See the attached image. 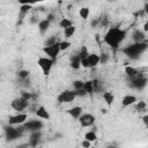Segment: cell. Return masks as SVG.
I'll return each instance as SVG.
<instances>
[{
	"label": "cell",
	"mask_w": 148,
	"mask_h": 148,
	"mask_svg": "<svg viewBox=\"0 0 148 148\" xmlns=\"http://www.w3.org/2000/svg\"><path fill=\"white\" fill-rule=\"evenodd\" d=\"M31 6H32V5H21V7H20V9H18V15H20L21 18L24 17L25 15H28V13H29L30 9H31Z\"/></svg>",
	"instance_id": "obj_21"
},
{
	"label": "cell",
	"mask_w": 148,
	"mask_h": 148,
	"mask_svg": "<svg viewBox=\"0 0 148 148\" xmlns=\"http://www.w3.org/2000/svg\"><path fill=\"white\" fill-rule=\"evenodd\" d=\"M142 30H143L145 32H148V21H146V22L143 23V27H142Z\"/></svg>",
	"instance_id": "obj_42"
},
{
	"label": "cell",
	"mask_w": 148,
	"mask_h": 148,
	"mask_svg": "<svg viewBox=\"0 0 148 148\" xmlns=\"http://www.w3.org/2000/svg\"><path fill=\"white\" fill-rule=\"evenodd\" d=\"M83 89L88 92V95H91L95 89H94V83H92V80H89V81H86L84 84H83Z\"/></svg>",
	"instance_id": "obj_23"
},
{
	"label": "cell",
	"mask_w": 148,
	"mask_h": 148,
	"mask_svg": "<svg viewBox=\"0 0 148 148\" xmlns=\"http://www.w3.org/2000/svg\"><path fill=\"white\" fill-rule=\"evenodd\" d=\"M108 1H116V0H108Z\"/></svg>",
	"instance_id": "obj_45"
},
{
	"label": "cell",
	"mask_w": 148,
	"mask_h": 148,
	"mask_svg": "<svg viewBox=\"0 0 148 148\" xmlns=\"http://www.w3.org/2000/svg\"><path fill=\"white\" fill-rule=\"evenodd\" d=\"M28 119V114L23 112H18L14 116H10L8 118V123L10 125H23Z\"/></svg>",
	"instance_id": "obj_10"
},
{
	"label": "cell",
	"mask_w": 148,
	"mask_h": 148,
	"mask_svg": "<svg viewBox=\"0 0 148 148\" xmlns=\"http://www.w3.org/2000/svg\"><path fill=\"white\" fill-rule=\"evenodd\" d=\"M109 54L108 53H102L101 56H99V62L102 64V65H104V64H106L108 62V60H109Z\"/></svg>",
	"instance_id": "obj_35"
},
{
	"label": "cell",
	"mask_w": 148,
	"mask_h": 148,
	"mask_svg": "<svg viewBox=\"0 0 148 148\" xmlns=\"http://www.w3.org/2000/svg\"><path fill=\"white\" fill-rule=\"evenodd\" d=\"M75 31H76V28H75L74 24L71 25V27H68V28H66V29H64V36H65V38H71L75 34Z\"/></svg>",
	"instance_id": "obj_22"
},
{
	"label": "cell",
	"mask_w": 148,
	"mask_h": 148,
	"mask_svg": "<svg viewBox=\"0 0 148 148\" xmlns=\"http://www.w3.org/2000/svg\"><path fill=\"white\" fill-rule=\"evenodd\" d=\"M147 86V77L143 75H135L133 77H130V87L135 90H142Z\"/></svg>",
	"instance_id": "obj_4"
},
{
	"label": "cell",
	"mask_w": 148,
	"mask_h": 148,
	"mask_svg": "<svg viewBox=\"0 0 148 148\" xmlns=\"http://www.w3.org/2000/svg\"><path fill=\"white\" fill-rule=\"evenodd\" d=\"M58 42V38H57V36H50L45 42H44V46H50V45H53V44H56Z\"/></svg>",
	"instance_id": "obj_29"
},
{
	"label": "cell",
	"mask_w": 148,
	"mask_h": 148,
	"mask_svg": "<svg viewBox=\"0 0 148 148\" xmlns=\"http://www.w3.org/2000/svg\"><path fill=\"white\" fill-rule=\"evenodd\" d=\"M75 94H76V97H86L88 95V92L82 88V89H79V90H74Z\"/></svg>",
	"instance_id": "obj_36"
},
{
	"label": "cell",
	"mask_w": 148,
	"mask_h": 148,
	"mask_svg": "<svg viewBox=\"0 0 148 148\" xmlns=\"http://www.w3.org/2000/svg\"><path fill=\"white\" fill-rule=\"evenodd\" d=\"M102 97H103V99H104V102L110 106V105H112L113 104V102H114V95L111 92V91H104L103 92V95H102Z\"/></svg>",
	"instance_id": "obj_19"
},
{
	"label": "cell",
	"mask_w": 148,
	"mask_h": 148,
	"mask_svg": "<svg viewBox=\"0 0 148 148\" xmlns=\"http://www.w3.org/2000/svg\"><path fill=\"white\" fill-rule=\"evenodd\" d=\"M60 51H61V50H60L59 42H57V43L53 44V45L44 46V47H43V52H44L47 57H50L51 59H53V60L57 59V57L59 56V52H60Z\"/></svg>",
	"instance_id": "obj_8"
},
{
	"label": "cell",
	"mask_w": 148,
	"mask_h": 148,
	"mask_svg": "<svg viewBox=\"0 0 148 148\" xmlns=\"http://www.w3.org/2000/svg\"><path fill=\"white\" fill-rule=\"evenodd\" d=\"M147 49H148V44L146 42H140V43L130 44V45L123 47L120 51L130 59H138Z\"/></svg>",
	"instance_id": "obj_2"
},
{
	"label": "cell",
	"mask_w": 148,
	"mask_h": 148,
	"mask_svg": "<svg viewBox=\"0 0 148 148\" xmlns=\"http://www.w3.org/2000/svg\"><path fill=\"white\" fill-rule=\"evenodd\" d=\"M90 145H91V142H90L89 140H87V139H84V140L82 141V143H81L82 147H90Z\"/></svg>",
	"instance_id": "obj_40"
},
{
	"label": "cell",
	"mask_w": 148,
	"mask_h": 148,
	"mask_svg": "<svg viewBox=\"0 0 148 148\" xmlns=\"http://www.w3.org/2000/svg\"><path fill=\"white\" fill-rule=\"evenodd\" d=\"M126 34H127L126 30L114 27V28H110L106 31V34L104 35V38L103 39H104V43L106 45H109L110 47H112V49L116 50V49L119 47V45L126 38Z\"/></svg>",
	"instance_id": "obj_1"
},
{
	"label": "cell",
	"mask_w": 148,
	"mask_h": 148,
	"mask_svg": "<svg viewBox=\"0 0 148 148\" xmlns=\"http://www.w3.org/2000/svg\"><path fill=\"white\" fill-rule=\"evenodd\" d=\"M21 97H23L27 101H30L32 98V94L31 92H28V91H22L21 92Z\"/></svg>",
	"instance_id": "obj_37"
},
{
	"label": "cell",
	"mask_w": 148,
	"mask_h": 148,
	"mask_svg": "<svg viewBox=\"0 0 148 148\" xmlns=\"http://www.w3.org/2000/svg\"><path fill=\"white\" fill-rule=\"evenodd\" d=\"M75 98H76V94L74 90H71V89H66V90L61 91L57 97L59 103H71Z\"/></svg>",
	"instance_id": "obj_7"
},
{
	"label": "cell",
	"mask_w": 148,
	"mask_h": 148,
	"mask_svg": "<svg viewBox=\"0 0 148 148\" xmlns=\"http://www.w3.org/2000/svg\"><path fill=\"white\" fill-rule=\"evenodd\" d=\"M10 106H12V109H14L15 111L21 112V111L25 110V109L29 106V101L24 99L23 97H17V98H14V99L10 102Z\"/></svg>",
	"instance_id": "obj_9"
},
{
	"label": "cell",
	"mask_w": 148,
	"mask_h": 148,
	"mask_svg": "<svg viewBox=\"0 0 148 148\" xmlns=\"http://www.w3.org/2000/svg\"><path fill=\"white\" fill-rule=\"evenodd\" d=\"M89 14H90V10H89L88 7H82V8L79 10V15H80V17L83 18V20H87V18L89 17Z\"/></svg>",
	"instance_id": "obj_26"
},
{
	"label": "cell",
	"mask_w": 148,
	"mask_h": 148,
	"mask_svg": "<svg viewBox=\"0 0 148 148\" xmlns=\"http://www.w3.org/2000/svg\"><path fill=\"white\" fill-rule=\"evenodd\" d=\"M142 123L146 125V127L148 126V114H145V116L142 117Z\"/></svg>",
	"instance_id": "obj_41"
},
{
	"label": "cell",
	"mask_w": 148,
	"mask_h": 148,
	"mask_svg": "<svg viewBox=\"0 0 148 148\" xmlns=\"http://www.w3.org/2000/svg\"><path fill=\"white\" fill-rule=\"evenodd\" d=\"M92 83H94V89H95V91L99 90V82H98V80H97V79H94V80H92Z\"/></svg>",
	"instance_id": "obj_39"
},
{
	"label": "cell",
	"mask_w": 148,
	"mask_h": 148,
	"mask_svg": "<svg viewBox=\"0 0 148 148\" xmlns=\"http://www.w3.org/2000/svg\"><path fill=\"white\" fill-rule=\"evenodd\" d=\"M50 24H51V21L49 18H44V20H40L38 22V30L40 34H45L47 31V29L50 28Z\"/></svg>",
	"instance_id": "obj_16"
},
{
	"label": "cell",
	"mask_w": 148,
	"mask_h": 148,
	"mask_svg": "<svg viewBox=\"0 0 148 148\" xmlns=\"http://www.w3.org/2000/svg\"><path fill=\"white\" fill-rule=\"evenodd\" d=\"M77 120L82 127H89L95 124V116H92L91 113H82Z\"/></svg>",
	"instance_id": "obj_11"
},
{
	"label": "cell",
	"mask_w": 148,
	"mask_h": 148,
	"mask_svg": "<svg viewBox=\"0 0 148 148\" xmlns=\"http://www.w3.org/2000/svg\"><path fill=\"white\" fill-rule=\"evenodd\" d=\"M98 22H99L98 20H94V21L91 22V27H92V28H95V27H96V25L98 24Z\"/></svg>",
	"instance_id": "obj_44"
},
{
	"label": "cell",
	"mask_w": 148,
	"mask_h": 148,
	"mask_svg": "<svg viewBox=\"0 0 148 148\" xmlns=\"http://www.w3.org/2000/svg\"><path fill=\"white\" fill-rule=\"evenodd\" d=\"M125 74H126L128 77H133V76L138 75L139 73H138V69H136V68H134V67H132V66H126V67H125Z\"/></svg>",
	"instance_id": "obj_24"
},
{
	"label": "cell",
	"mask_w": 148,
	"mask_h": 148,
	"mask_svg": "<svg viewBox=\"0 0 148 148\" xmlns=\"http://www.w3.org/2000/svg\"><path fill=\"white\" fill-rule=\"evenodd\" d=\"M71 25H73V22H72V20H69V18H61V20L59 21V27L62 28V29H66V28H68V27H71Z\"/></svg>",
	"instance_id": "obj_27"
},
{
	"label": "cell",
	"mask_w": 148,
	"mask_h": 148,
	"mask_svg": "<svg viewBox=\"0 0 148 148\" xmlns=\"http://www.w3.org/2000/svg\"><path fill=\"white\" fill-rule=\"evenodd\" d=\"M81 67H83V68H89V64H88V59H87V58H84V59L81 60Z\"/></svg>",
	"instance_id": "obj_38"
},
{
	"label": "cell",
	"mask_w": 148,
	"mask_h": 148,
	"mask_svg": "<svg viewBox=\"0 0 148 148\" xmlns=\"http://www.w3.org/2000/svg\"><path fill=\"white\" fill-rule=\"evenodd\" d=\"M77 54L80 56L81 60H82V59H84V58H87V57L89 56V52H88L87 46H82V47H81V50H80V52H79Z\"/></svg>",
	"instance_id": "obj_30"
},
{
	"label": "cell",
	"mask_w": 148,
	"mask_h": 148,
	"mask_svg": "<svg viewBox=\"0 0 148 148\" xmlns=\"http://www.w3.org/2000/svg\"><path fill=\"white\" fill-rule=\"evenodd\" d=\"M132 38H133L134 43L145 42V38H146V36H145V31H143V30H139V29H136V30L133 32Z\"/></svg>",
	"instance_id": "obj_17"
},
{
	"label": "cell",
	"mask_w": 148,
	"mask_h": 148,
	"mask_svg": "<svg viewBox=\"0 0 148 148\" xmlns=\"http://www.w3.org/2000/svg\"><path fill=\"white\" fill-rule=\"evenodd\" d=\"M22 127L24 131H29V132L40 131L44 127V123L42 120H38V119H30V120H27L22 125Z\"/></svg>",
	"instance_id": "obj_6"
},
{
	"label": "cell",
	"mask_w": 148,
	"mask_h": 148,
	"mask_svg": "<svg viewBox=\"0 0 148 148\" xmlns=\"http://www.w3.org/2000/svg\"><path fill=\"white\" fill-rule=\"evenodd\" d=\"M69 66H71L72 68H74V69H79V68L81 67V58H80L79 54H76V56H74V57L71 58Z\"/></svg>",
	"instance_id": "obj_20"
},
{
	"label": "cell",
	"mask_w": 148,
	"mask_h": 148,
	"mask_svg": "<svg viewBox=\"0 0 148 148\" xmlns=\"http://www.w3.org/2000/svg\"><path fill=\"white\" fill-rule=\"evenodd\" d=\"M53 62H54V60L51 59L50 57H39L37 60V65L39 66V68L42 69L44 75H49V73L53 66Z\"/></svg>",
	"instance_id": "obj_5"
},
{
	"label": "cell",
	"mask_w": 148,
	"mask_h": 148,
	"mask_svg": "<svg viewBox=\"0 0 148 148\" xmlns=\"http://www.w3.org/2000/svg\"><path fill=\"white\" fill-rule=\"evenodd\" d=\"M23 132H24L23 127H21V128H15V127H13V125H10V124H9L8 126H5V127H3L5 136H6V139L9 140V141L17 140V139L22 138Z\"/></svg>",
	"instance_id": "obj_3"
},
{
	"label": "cell",
	"mask_w": 148,
	"mask_h": 148,
	"mask_svg": "<svg viewBox=\"0 0 148 148\" xmlns=\"http://www.w3.org/2000/svg\"><path fill=\"white\" fill-rule=\"evenodd\" d=\"M88 59V64H89V67H96L98 64H99V56L97 53H89V56L87 57Z\"/></svg>",
	"instance_id": "obj_15"
},
{
	"label": "cell",
	"mask_w": 148,
	"mask_h": 148,
	"mask_svg": "<svg viewBox=\"0 0 148 148\" xmlns=\"http://www.w3.org/2000/svg\"><path fill=\"white\" fill-rule=\"evenodd\" d=\"M29 75H30V72L29 71H27V69H20L18 72H17V76H18V79L20 80H27L28 77H29Z\"/></svg>",
	"instance_id": "obj_28"
},
{
	"label": "cell",
	"mask_w": 148,
	"mask_h": 148,
	"mask_svg": "<svg viewBox=\"0 0 148 148\" xmlns=\"http://www.w3.org/2000/svg\"><path fill=\"white\" fill-rule=\"evenodd\" d=\"M136 97L134 96V95H126V96H124V98L121 99V105L124 106V108H126V106H130V105H133V104H135L136 103Z\"/></svg>",
	"instance_id": "obj_14"
},
{
	"label": "cell",
	"mask_w": 148,
	"mask_h": 148,
	"mask_svg": "<svg viewBox=\"0 0 148 148\" xmlns=\"http://www.w3.org/2000/svg\"><path fill=\"white\" fill-rule=\"evenodd\" d=\"M143 13H145L146 15H148V2L145 3V6H143Z\"/></svg>",
	"instance_id": "obj_43"
},
{
	"label": "cell",
	"mask_w": 148,
	"mask_h": 148,
	"mask_svg": "<svg viewBox=\"0 0 148 148\" xmlns=\"http://www.w3.org/2000/svg\"><path fill=\"white\" fill-rule=\"evenodd\" d=\"M146 106H147V103L145 102V101H136V103H135V109L138 110V111H142V110H145L146 109Z\"/></svg>",
	"instance_id": "obj_32"
},
{
	"label": "cell",
	"mask_w": 148,
	"mask_h": 148,
	"mask_svg": "<svg viewBox=\"0 0 148 148\" xmlns=\"http://www.w3.org/2000/svg\"><path fill=\"white\" fill-rule=\"evenodd\" d=\"M21 5H34V3H37V2H42L44 0H17Z\"/></svg>",
	"instance_id": "obj_34"
},
{
	"label": "cell",
	"mask_w": 148,
	"mask_h": 148,
	"mask_svg": "<svg viewBox=\"0 0 148 148\" xmlns=\"http://www.w3.org/2000/svg\"><path fill=\"white\" fill-rule=\"evenodd\" d=\"M67 112H68V114H69L72 118L79 119V117L82 114V108H81V106H73V108H71Z\"/></svg>",
	"instance_id": "obj_18"
},
{
	"label": "cell",
	"mask_w": 148,
	"mask_h": 148,
	"mask_svg": "<svg viewBox=\"0 0 148 148\" xmlns=\"http://www.w3.org/2000/svg\"><path fill=\"white\" fill-rule=\"evenodd\" d=\"M72 84H73L74 90H79V89H82V88H83L84 82H83V81H81V80H74Z\"/></svg>",
	"instance_id": "obj_31"
},
{
	"label": "cell",
	"mask_w": 148,
	"mask_h": 148,
	"mask_svg": "<svg viewBox=\"0 0 148 148\" xmlns=\"http://www.w3.org/2000/svg\"><path fill=\"white\" fill-rule=\"evenodd\" d=\"M42 139V133L40 131H35V132H30V136H29V146L31 147H36L39 141Z\"/></svg>",
	"instance_id": "obj_12"
},
{
	"label": "cell",
	"mask_w": 148,
	"mask_h": 148,
	"mask_svg": "<svg viewBox=\"0 0 148 148\" xmlns=\"http://www.w3.org/2000/svg\"><path fill=\"white\" fill-rule=\"evenodd\" d=\"M59 45H60V50L61 51H65V50H67L71 46V42H68V40H61V42H59Z\"/></svg>",
	"instance_id": "obj_33"
},
{
	"label": "cell",
	"mask_w": 148,
	"mask_h": 148,
	"mask_svg": "<svg viewBox=\"0 0 148 148\" xmlns=\"http://www.w3.org/2000/svg\"><path fill=\"white\" fill-rule=\"evenodd\" d=\"M147 128H148V126H147Z\"/></svg>",
	"instance_id": "obj_46"
},
{
	"label": "cell",
	"mask_w": 148,
	"mask_h": 148,
	"mask_svg": "<svg viewBox=\"0 0 148 148\" xmlns=\"http://www.w3.org/2000/svg\"><path fill=\"white\" fill-rule=\"evenodd\" d=\"M35 113H36L37 118H39V119H44V120H49V119H50V113H49V111L46 110V108L43 106V105L38 106V108L36 109Z\"/></svg>",
	"instance_id": "obj_13"
},
{
	"label": "cell",
	"mask_w": 148,
	"mask_h": 148,
	"mask_svg": "<svg viewBox=\"0 0 148 148\" xmlns=\"http://www.w3.org/2000/svg\"><path fill=\"white\" fill-rule=\"evenodd\" d=\"M84 139L89 140L90 142H94V141H96V140H97V135H96V132H95L94 130H91V131L87 132V133L84 134Z\"/></svg>",
	"instance_id": "obj_25"
}]
</instances>
